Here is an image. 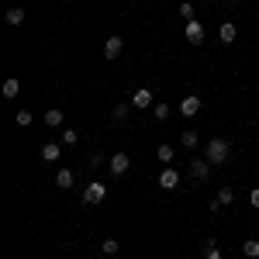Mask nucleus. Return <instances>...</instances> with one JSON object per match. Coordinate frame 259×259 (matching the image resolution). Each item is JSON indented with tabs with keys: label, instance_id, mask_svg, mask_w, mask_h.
Here are the masks:
<instances>
[{
	"label": "nucleus",
	"instance_id": "f257e3e1",
	"mask_svg": "<svg viewBox=\"0 0 259 259\" xmlns=\"http://www.w3.org/2000/svg\"><path fill=\"white\" fill-rule=\"evenodd\" d=\"M228 139H211L207 142V149H204V159L211 162V166H221V162H228Z\"/></svg>",
	"mask_w": 259,
	"mask_h": 259
},
{
	"label": "nucleus",
	"instance_id": "f03ea898",
	"mask_svg": "<svg viewBox=\"0 0 259 259\" xmlns=\"http://www.w3.org/2000/svg\"><path fill=\"white\" fill-rule=\"evenodd\" d=\"M104 197H107V187L100 183V180H94V183H87V190H83V204H104Z\"/></svg>",
	"mask_w": 259,
	"mask_h": 259
},
{
	"label": "nucleus",
	"instance_id": "7ed1b4c3",
	"mask_svg": "<svg viewBox=\"0 0 259 259\" xmlns=\"http://www.w3.org/2000/svg\"><path fill=\"white\" fill-rule=\"evenodd\" d=\"M128 169H132V156H128V152H114V156H111V173H114V177H124Z\"/></svg>",
	"mask_w": 259,
	"mask_h": 259
},
{
	"label": "nucleus",
	"instance_id": "20e7f679",
	"mask_svg": "<svg viewBox=\"0 0 259 259\" xmlns=\"http://www.w3.org/2000/svg\"><path fill=\"white\" fill-rule=\"evenodd\" d=\"M177 111L183 114V118H194V114L200 111V97H194V94H187V97H183V100L177 104Z\"/></svg>",
	"mask_w": 259,
	"mask_h": 259
},
{
	"label": "nucleus",
	"instance_id": "39448f33",
	"mask_svg": "<svg viewBox=\"0 0 259 259\" xmlns=\"http://www.w3.org/2000/svg\"><path fill=\"white\" fill-rule=\"evenodd\" d=\"M132 107H139V111H145V107H156V100H152V90H149V87L135 90V94H132Z\"/></svg>",
	"mask_w": 259,
	"mask_h": 259
},
{
	"label": "nucleus",
	"instance_id": "423d86ee",
	"mask_svg": "<svg viewBox=\"0 0 259 259\" xmlns=\"http://www.w3.org/2000/svg\"><path fill=\"white\" fill-rule=\"evenodd\" d=\"M190 177L197 180V183H204V180L211 177V162L207 159H190Z\"/></svg>",
	"mask_w": 259,
	"mask_h": 259
},
{
	"label": "nucleus",
	"instance_id": "0eeeda50",
	"mask_svg": "<svg viewBox=\"0 0 259 259\" xmlns=\"http://www.w3.org/2000/svg\"><path fill=\"white\" fill-rule=\"evenodd\" d=\"M121 49H124V38L121 35H111V38L104 41V59H118Z\"/></svg>",
	"mask_w": 259,
	"mask_h": 259
},
{
	"label": "nucleus",
	"instance_id": "6e6552de",
	"mask_svg": "<svg viewBox=\"0 0 259 259\" xmlns=\"http://www.w3.org/2000/svg\"><path fill=\"white\" fill-rule=\"evenodd\" d=\"M187 41L190 45H204V24L200 21H187Z\"/></svg>",
	"mask_w": 259,
	"mask_h": 259
},
{
	"label": "nucleus",
	"instance_id": "1a4fd4ad",
	"mask_svg": "<svg viewBox=\"0 0 259 259\" xmlns=\"http://www.w3.org/2000/svg\"><path fill=\"white\" fill-rule=\"evenodd\" d=\"M232 200H235V190H232V187H221L218 197H214V204H211V211H221V207H228Z\"/></svg>",
	"mask_w": 259,
	"mask_h": 259
},
{
	"label": "nucleus",
	"instance_id": "9d476101",
	"mask_svg": "<svg viewBox=\"0 0 259 259\" xmlns=\"http://www.w3.org/2000/svg\"><path fill=\"white\" fill-rule=\"evenodd\" d=\"M159 187H162V190H177V187H180V173H177V169H162V173H159Z\"/></svg>",
	"mask_w": 259,
	"mask_h": 259
},
{
	"label": "nucleus",
	"instance_id": "9b49d317",
	"mask_svg": "<svg viewBox=\"0 0 259 259\" xmlns=\"http://www.w3.org/2000/svg\"><path fill=\"white\" fill-rule=\"evenodd\" d=\"M0 94H4V97H18V94H21V80H18V76L4 80V87H0Z\"/></svg>",
	"mask_w": 259,
	"mask_h": 259
},
{
	"label": "nucleus",
	"instance_id": "f8f14e48",
	"mask_svg": "<svg viewBox=\"0 0 259 259\" xmlns=\"http://www.w3.org/2000/svg\"><path fill=\"white\" fill-rule=\"evenodd\" d=\"M59 152H62V149L56 145V142H45V145H41V159H45V162H56V159H59Z\"/></svg>",
	"mask_w": 259,
	"mask_h": 259
},
{
	"label": "nucleus",
	"instance_id": "ddd939ff",
	"mask_svg": "<svg viewBox=\"0 0 259 259\" xmlns=\"http://www.w3.org/2000/svg\"><path fill=\"white\" fill-rule=\"evenodd\" d=\"M4 21H7L11 28H21V24H24V11H21V7H11V11L4 14Z\"/></svg>",
	"mask_w": 259,
	"mask_h": 259
},
{
	"label": "nucleus",
	"instance_id": "4468645a",
	"mask_svg": "<svg viewBox=\"0 0 259 259\" xmlns=\"http://www.w3.org/2000/svg\"><path fill=\"white\" fill-rule=\"evenodd\" d=\"M235 35H239V31H235V24H232V21H225V24H221V31H218V38L225 41V45H232Z\"/></svg>",
	"mask_w": 259,
	"mask_h": 259
},
{
	"label": "nucleus",
	"instance_id": "2eb2a0df",
	"mask_svg": "<svg viewBox=\"0 0 259 259\" xmlns=\"http://www.w3.org/2000/svg\"><path fill=\"white\" fill-rule=\"evenodd\" d=\"M45 124H49V128H59L62 124V111L59 107H49V111H45Z\"/></svg>",
	"mask_w": 259,
	"mask_h": 259
},
{
	"label": "nucleus",
	"instance_id": "dca6fc26",
	"mask_svg": "<svg viewBox=\"0 0 259 259\" xmlns=\"http://www.w3.org/2000/svg\"><path fill=\"white\" fill-rule=\"evenodd\" d=\"M56 187H59V190H69V187H73V173H69V169H59V173H56Z\"/></svg>",
	"mask_w": 259,
	"mask_h": 259
},
{
	"label": "nucleus",
	"instance_id": "f3484780",
	"mask_svg": "<svg viewBox=\"0 0 259 259\" xmlns=\"http://www.w3.org/2000/svg\"><path fill=\"white\" fill-rule=\"evenodd\" d=\"M14 121H18L21 128H28V124H31V121H35V114H31V111H28V107H21L18 114H14Z\"/></svg>",
	"mask_w": 259,
	"mask_h": 259
},
{
	"label": "nucleus",
	"instance_id": "a211bd4d",
	"mask_svg": "<svg viewBox=\"0 0 259 259\" xmlns=\"http://www.w3.org/2000/svg\"><path fill=\"white\" fill-rule=\"evenodd\" d=\"M180 145L183 149H194L197 145V132H180Z\"/></svg>",
	"mask_w": 259,
	"mask_h": 259
},
{
	"label": "nucleus",
	"instance_id": "6ab92c4d",
	"mask_svg": "<svg viewBox=\"0 0 259 259\" xmlns=\"http://www.w3.org/2000/svg\"><path fill=\"white\" fill-rule=\"evenodd\" d=\"M242 252H245V256H249V259H256V256H259V242H256V239L242 242Z\"/></svg>",
	"mask_w": 259,
	"mask_h": 259
},
{
	"label": "nucleus",
	"instance_id": "aec40b11",
	"mask_svg": "<svg viewBox=\"0 0 259 259\" xmlns=\"http://www.w3.org/2000/svg\"><path fill=\"white\" fill-rule=\"evenodd\" d=\"M100 249H104V256H114L121 245H118V239H104V242H100Z\"/></svg>",
	"mask_w": 259,
	"mask_h": 259
},
{
	"label": "nucleus",
	"instance_id": "412c9836",
	"mask_svg": "<svg viewBox=\"0 0 259 259\" xmlns=\"http://www.w3.org/2000/svg\"><path fill=\"white\" fill-rule=\"evenodd\" d=\"M180 18H183V21H194V4H190V0H183V4H180Z\"/></svg>",
	"mask_w": 259,
	"mask_h": 259
},
{
	"label": "nucleus",
	"instance_id": "4be33fe9",
	"mask_svg": "<svg viewBox=\"0 0 259 259\" xmlns=\"http://www.w3.org/2000/svg\"><path fill=\"white\" fill-rule=\"evenodd\" d=\"M204 259H221V249L214 245V242H207V245H204Z\"/></svg>",
	"mask_w": 259,
	"mask_h": 259
},
{
	"label": "nucleus",
	"instance_id": "5701e85b",
	"mask_svg": "<svg viewBox=\"0 0 259 259\" xmlns=\"http://www.w3.org/2000/svg\"><path fill=\"white\" fill-rule=\"evenodd\" d=\"M76 139H80V132H76V128L62 132V145H76Z\"/></svg>",
	"mask_w": 259,
	"mask_h": 259
},
{
	"label": "nucleus",
	"instance_id": "b1692460",
	"mask_svg": "<svg viewBox=\"0 0 259 259\" xmlns=\"http://www.w3.org/2000/svg\"><path fill=\"white\" fill-rule=\"evenodd\" d=\"M159 162H173V145H159Z\"/></svg>",
	"mask_w": 259,
	"mask_h": 259
},
{
	"label": "nucleus",
	"instance_id": "393cba45",
	"mask_svg": "<svg viewBox=\"0 0 259 259\" xmlns=\"http://www.w3.org/2000/svg\"><path fill=\"white\" fill-rule=\"evenodd\" d=\"M152 111H156V118H159V121H166V118H169V114H173V111H169V107H166V104H156V107H152Z\"/></svg>",
	"mask_w": 259,
	"mask_h": 259
},
{
	"label": "nucleus",
	"instance_id": "a878e982",
	"mask_svg": "<svg viewBox=\"0 0 259 259\" xmlns=\"http://www.w3.org/2000/svg\"><path fill=\"white\" fill-rule=\"evenodd\" d=\"M128 118V104H118V107H114V121H124Z\"/></svg>",
	"mask_w": 259,
	"mask_h": 259
},
{
	"label": "nucleus",
	"instance_id": "bb28decb",
	"mask_svg": "<svg viewBox=\"0 0 259 259\" xmlns=\"http://www.w3.org/2000/svg\"><path fill=\"white\" fill-rule=\"evenodd\" d=\"M249 204H252V207H259V187L252 190V194H249Z\"/></svg>",
	"mask_w": 259,
	"mask_h": 259
}]
</instances>
